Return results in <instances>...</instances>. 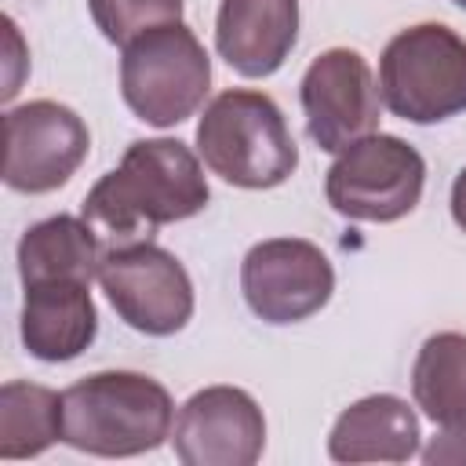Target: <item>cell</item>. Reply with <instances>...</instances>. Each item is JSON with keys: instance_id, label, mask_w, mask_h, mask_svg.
<instances>
[{"instance_id": "6da1fadb", "label": "cell", "mask_w": 466, "mask_h": 466, "mask_svg": "<svg viewBox=\"0 0 466 466\" xmlns=\"http://www.w3.org/2000/svg\"><path fill=\"white\" fill-rule=\"evenodd\" d=\"M208 200L211 186L200 153L182 138H138L124 149L120 164L87 189L80 215L116 248L149 240L160 226L200 215Z\"/></svg>"}, {"instance_id": "7a4b0ae2", "label": "cell", "mask_w": 466, "mask_h": 466, "mask_svg": "<svg viewBox=\"0 0 466 466\" xmlns=\"http://www.w3.org/2000/svg\"><path fill=\"white\" fill-rule=\"evenodd\" d=\"M175 430L164 382L142 371H95L62 390V441L84 455L131 459L157 451Z\"/></svg>"}, {"instance_id": "3957f363", "label": "cell", "mask_w": 466, "mask_h": 466, "mask_svg": "<svg viewBox=\"0 0 466 466\" xmlns=\"http://www.w3.org/2000/svg\"><path fill=\"white\" fill-rule=\"evenodd\" d=\"M197 153L237 189H273L299 167V146L280 106L255 87L218 91L197 120Z\"/></svg>"}, {"instance_id": "277c9868", "label": "cell", "mask_w": 466, "mask_h": 466, "mask_svg": "<svg viewBox=\"0 0 466 466\" xmlns=\"http://www.w3.org/2000/svg\"><path fill=\"white\" fill-rule=\"evenodd\" d=\"M211 91V58L186 22H164L120 47L124 106L153 127L189 120Z\"/></svg>"}, {"instance_id": "5b68a950", "label": "cell", "mask_w": 466, "mask_h": 466, "mask_svg": "<svg viewBox=\"0 0 466 466\" xmlns=\"http://www.w3.org/2000/svg\"><path fill=\"white\" fill-rule=\"evenodd\" d=\"M379 95L408 124H441L466 113V36L444 22L400 29L382 47Z\"/></svg>"}, {"instance_id": "8992f818", "label": "cell", "mask_w": 466, "mask_h": 466, "mask_svg": "<svg viewBox=\"0 0 466 466\" xmlns=\"http://www.w3.org/2000/svg\"><path fill=\"white\" fill-rule=\"evenodd\" d=\"M426 189L422 153L386 131H371L335 153L324 175V197L331 211L350 222H397L411 215Z\"/></svg>"}, {"instance_id": "52a82bcc", "label": "cell", "mask_w": 466, "mask_h": 466, "mask_svg": "<svg viewBox=\"0 0 466 466\" xmlns=\"http://www.w3.org/2000/svg\"><path fill=\"white\" fill-rule=\"evenodd\" d=\"M98 284L116 317L153 339L182 331L197 306L186 266L153 240L106 248L98 262Z\"/></svg>"}, {"instance_id": "ba28073f", "label": "cell", "mask_w": 466, "mask_h": 466, "mask_svg": "<svg viewBox=\"0 0 466 466\" xmlns=\"http://www.w3.org/2000/svg\"><path fill=\"white\" fill-rule=\"evenodd\" d=\"M84 116L55 98H33L4 113V182L15 193H55L87 160Z\"/></svg>"}, {"instance_id": "9c48e42d", "label": "cell", "mask_w": 466, "mask_h": 466, "mask_svg": "<svg viewBox=\"0 0 466 466\" xmlns=\"http://www.w3.org/2000/svg\"><path fill=\"white\" fill-rule=\"evenodd\" d=\"M240 291L258 320L299 324L328 306L335 266L313 240L269 237L248 248L240 262Z\"/></svg>"}, {"instance_id": "30bf717a", "label": "cell", "mask_w": 466, "mask_h": 466, "mask_svg": "<svg viewBox=\"0 0 466 466\" xmlns=\"http://www.w3.org/2000/svg\"><path fill=\"white\" fill-rule=\"evenodd\" d=\"M306 135L324 153H342L357 138L379 131L382 95L368 58L353 47L320 51L299 84Z\"/></svg>"}, {"instance_id": "8fae6325", "label": "cell", "mask_w": 466, "mask_h": 466, "mask_svg": "<svg viewBox=\"0 0 466 466\" xmlns=\"http://www.w3.org/2000/svg\"><path fill=\"white\" fill-rule=\"evenodd\" d=\"M171 444L186 466H255L266 448V415L240 386H204L178 408Z\"/></svg>"}, {"instance_id": "7c38bea8", "label": "cell", "mask_w": 466, "mask_h": 466, "mask_svg": "<svg viewBox=\"0 0 466 466\" xmlns=\"http://www.w3.org/2000/svg\"><path fill=\"white\" fill-rule=\"evenodd\" d=\"M299 40V0H222L215 51L244 80L273 76Z\"/></svg>"}, {"instance_id": "4fadbf2b", "label": "cell", "mask_w": 466, "mask_h": 466, "mask_svg": "<svg viewBox=\"0 0 466 466\" xmlns=\"http://www.w3.org/2000/svg\"><path fill=\"white\" fill-rule=\"evenodd\" d=\"M18 335L44 364L76 360L98 335V309L87 280H40L22 288Z\"/></svg>"}, {"instance_id": "5bb4252c", "label": "cell", "mask_w": 466, "mask_h": 466, "mask_svg": "<svg viewBox=\"0 0 466 466\" xmlns=\"http://www.w3.org/2000/svg\"><path fill=\"white\" fill-rule=\"evenodd\" d=\"M419 415L397 393H371L339 411L328 433L335 462H408L419 455Z\"/></svg>"}, {"instance_id": "9a60e30c", "label": "cell", "mask_w": 466, "mask_h": 466, "mask_svg": "<svg viewBox=\"0 0 466 466\" xmlns=\"http://www.w3.org/2000/svg\"><path fill=\"white\" fill-rule=\"evenodd\" d=\"M102 237L84 215H51L33 222L18 240V280H98Z\"/></svg>"}, {"instance_id": "2e32d148", "label": "cell", "mask_w": 466, "mask_h": 466, "mask_svg": "<svg viewBox=\"0 0 466 466\" xmlns=\"http://www.w3.org/2000/svg\"><path fill=\"white\" fill-rule=\"evenodd\" d=\"M411 397L441 430H466V335H430L411 364Z\"/></svg>"}, {"instance_id": "e0dca14e", "label": "cell", "mask_w": 466, "mask_h": 466, "mask_svg": "<svg viewBox=\"0 0 466 466\" xmlns=\"http://www.w3.org/2000/svg\"><path fill=\"white\" fill-rule=\"evenodd\" d=\"M62 441V393L11 379L0 386V459H36Z\"/></svg>"}, {"instance_id": "ac0fdd59", "label": "cell", "mask_w": 466, "mask_h": 466, "mask_svg": "<svg viewBox=\"0 0 466 466\" xmlns=\"http://www.w3.org/2000/svg\"><path fill=\"white\" fill-rule=\"evenodd\" d=\"M87 11L98 33L116 47L153 25L182 22V0H87Z\"/></svg>"}, {"instance_id": "d6986e66", "label": "cell", "mask_w": 466, "mask_h": 466, "mask_svg": "<svg viewBox=\"0 0 466 466\" xmlns=\"http://www.w3.org/2000/svg\"><path fill=\"white\" fill-rule=\"evenodd\" d=\"M4 29H7V66H11V73H7V80H4V91H0V98H4V102H11V98L18 95V84H22V69L29 66V58L22 55V36H18V25H15V18H11V15L4 18Z\"/></svg>"}, {"instance_id": "ffe728a7", "label": "cell", "mask_w": 466, "mask_h": 466, "mask_svg": "<svg viewBox=\"0 0 466 466\" xmlns=\"http://www.w3.org/2000/svg\"><path fill=\"white\" fill-rule=\"evenodd\" d=\"M451 218H455V226L466 233V167L455 175V182H451Z\"/></svg>"}, {"instance_id": "44dd1931", "label": "cell", "mask_w": 466, "mask_h": 466, "mask_svg": "<svg viewBox=\"0 0 466 466\" xmlns=\"http://www.w3.org/2000/svg\"><path fill=\"white\" fill-rule=\"evenodd\" d=\"M455 4H459V7H466V0H455Z\"/></svg>"}]
</instances>
